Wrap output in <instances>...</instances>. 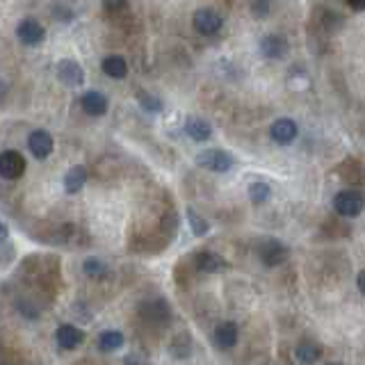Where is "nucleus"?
Masks as SVG:
<instances>
[{
    "instance_id": "obj_1",
    "label": "nucleus",
    "mask_w": 365,
    "mask_h": 365,
    "mask_svg": "<svg viewBox=\"0 0 365 365\" xmlns=\"http://www.w3.org/2000/svg\"><path fill=\"white\" fill-rule=\"evenodd\" d=\"M365 208V197L359 190H342L333 197V210L340 217H356Z\"/></svg>"
},
{
    "instance_id": "obj_2",
    "label": "nucleus",
    "mask_w": 365,
    "mask_h": 365,
    "mask_svg": "<svg viewBox=\"0 0 365 365\" xmlns=\"http://www.w3.org/2000/svg\"><path fill=\"white\" fill-rule=\"evenodd\" d=\"M197 164L201 169L214 171V174H224V171L233 169V157L226 151H219V148H206L197 155Z\"/></svg>"
},
{
    "instance_id": "obj_3",
    "label": "nucleus",
    "mask_w": 365,
    "mask_h": 365,
    "mask_svg": "<svg viewBox=\"0 0 365 365\" xmlns=\"http://www.w3.org/2000/svg\"><path fill=\"white\" fill-rule=\"evenodd\" d=\"M192 25H195V30L199 34H214L221 30V16L210 7H201V10L195 12V16H192Z\"/></svg>"
},
{
    "instance_id": "obj_4",
    "label": "nucleus",
    "mask_w": 365,
    "mask_h": 365,
    "mask_svg": "<svg viewBox=\"0 0 365 365\" xmlns=\"http://www.w3.org/2000/svg\"><path fill=\"white\" fill-rule=\"evenodd\" d=\"M25 174V157L19 151H3L0 153V176L7 181H16Z\"/></svg>"
},
{
    "instance_id": "obj_5",
    "label": "nucleus",
    "mask_w": 365,
    "mask_h": 365,
    "mask_svg": "<svg viewBox=\"0 0 365 365\" xmlns=\"http://www.w3.org/2000/svg\"><path fill=\"white\" fill-rule=\"evenodd\" d=\"M57 78H60L64 85H69V87H80L85 80V74L78 62L62 60V62H57Z\"/></svg>"
},
{
    "instance_id": "obj_6",
    "label": "nucleus",
    "mask_w": 365,
    "mask_h": 365,
    "mask_svg": "<svg viewBox=\"0 0 365 365\" xmlns=\"http://www.w3.org/2000/svg\"><path fill=\"white\" fill-rule=\"evenodd\" d=\"M297 133H299L297 124L292 119H285V117L276 119L274 124L269 126V135H272V140H274L276 144H290V142H295Z\"/></svg>"
},
{
    "instance_id": "obj_7",
    "label": "nucleus",
    "mask_w": 365,
    "mask_h": 365,
    "mask_svg": "<svg viewBox=\"0 0 365 365\" xmlns=\"http://www.w3.org/2000/svg\"><path fill=\"white\" fill-rule=\"evenodd\" d=\"M261 261L267 265V267H276V265L285 263L288 258V249H285L278 240H267L261 245Z\"/></svg>"
},
{
    "instance_id": "obj_8",
    "label": "nucleus",
    "mask_w": 365,
    "mask_h": 365,
    "mask_svg": "<svg viewBox=\"0 0 365 365\" xmlns=\"http://www.w3.org/2000/svg\"><path fill=\"white\" fill-rule=\"evenodd\" d=\"M16 34H19V39L23 41L25 46H37L44 41V27H41V23H37L34 19H25V21H21L19 27H16Z\"/></svg>"
},
{
    "instance_id": "obj_9",
    "label": "nucleus",
    "mask_w": 365,
    "mask_h": 365,
    "mask_svg": "<svg viewBox=\"0 0 365 365\" xmlns=\"http://www.w3.org/2000/svg\"><path fill=\"white\" fill-rule=\"evenodd\" d=\"M82 331L78 327L74 324H62V327H57V333H55V340H57V347H62V349H76L78 345L82 342Z\"/></svg>"
},
{
    "instance_id": "obj_10",
    "label": "nucleus",
    "mask_w": 365,
    "mask_h": 365,
    "mask_svg": "<svg viewBox=\"0 0 365 365\" xmlns=\"http://www.w3.org/2000/svg\"><path fill=\"white\" fill-rule=\"evenodd\" d=\"M214 345L219 349H233L238 345V327L233 324V322H221L214 329Z\"/></svg>"
},
{
    "instance_id": "obj_11",
    "label": "nucleus",
    "mask_w": 365,
    "mask_h": 365,
    "mask_svg": "<svg viewBox=\"0 0 365 365\" xmlns=\"http://www.w3.org/2000/svg\"><path fill=\"white\" fill-rule=\"evenodd\" d=\"M27 146H30L34 157L44 160V157H48L53 153V137L46 131H34L30 135V140H27Z\"/></svg>"
},
{
    "instance_id": "obj_12",
    "label": "nucleus",
    "mask_w": 365,
    "mask_h": 365,
    "mask_svg": "<svg viewBox=\"0 0 365 365\" xmlns=\"http://www.w3.org/2000/svg\"><path fill=\"white\" fill-rule=\"evenodd\" d=\"M261 53L265 57H269V60H281L288 53V41L283 37H278V34H267V37H263L261 41Z\"/></svg>"
},
{
    "instance_id": "obj_13",
    "label": "nucleus",
    "mask_w": 365,
    "mask_h": 365,
    "mask_svg": "<svg viewBox=\"0 0 365 365\" xmlns=\"http://www.w3.org/2000/svg\"><path fill=\"white\" fill-rule=\"evenodd\" d=\"M80 107L89 117H101V114L107 112V98L101 91H87V94L80 98Z\"/></svg>"
},
{
    "instance_id": "obj_14",
    "label": "nucleus",
    "mask_w": 365,
    "mask_h": 365,
    "mask_svg": "<svg viewBox=\"0 0 365 365\" xmlns=\"http://www.w3.org/2000/svg\"><path fill=\"white\" fill-rule=\"evenodd\" d=\"M185 133H188L195 142H208L212 137L210 124L199 117H190L188 121H185Z\"/></svg>"
},
{
    "instance_id": "obj_15",
    "label": "nucleus",
    "mask_w": 365,
    "mask_h": 365,
    "mask_svg": "<svg viewBox=\"0 0 365 365\" xmlns=\"http://www.w3.org/2000/svg\"><path fill=\"white\" fill-rule=\"evenodd\" d=\"M85 183H87V171H85V167H71L67 171V176H64V190L69 192V195H78L82 188H85Z\"/></svg>"
},
{
    "instance_id": "obj_16",
    "label": "nucleus",
    "mask_w": 365,
    "mask_h": 365,
    "mask_svg": "<svg viewBox=\"0 0 365 365\" xmlns=\"http://www.w3.org/2000/svg\"><path fill=\"white\" fill-rule=\"evenodd\" d=\"M195 265L199 272H203V274H212V272H219L224 267V261H221V256L212 254V252H199L195 256Z\"/></svg>"
},
{
    "instance_id": "obj_17",
    "label": "nucleus",
    "mask_w": 365,
    "mask_h": 365,
    "mask_svg": "<svg viewBox=\"0 0 365 365\" xmlns=\"http://www.w3.org/2000/svg\"><path fill=\"white\" fill-rule=\"evenodd\" d=\"M103 74L114 78V80H121V78H126L128 74V64L121 55H110L103 60Z\"/></svg>"
},
{
    "instance_id": "obj_18",
    "label": "nucleus",
    "mask_w": 365,
    "mask_h": 365,
    "mask_svg": "<svg viewBox=\"0 0 365 365\" xmlns=\"http://www.w3.org/2000/svg\"><path fill=\"white\" fill-rule=\"evenodd\" d=\"M124 347V333L121 331H103L98 335V349L105 354L117 352V349Z\"/></svg>"
},
{
    "instance_id": "obj_19",
    "label": "nucleus",
    "mask_w": 365,
    "mask_h": 365,
    "mask_svg": "<svg viewBox=\"0 0 365 365\" xmlns=\"http://www.w3.org/2000/svg\"><path fill=\"white\" fill-rule=\"evenodd\" d=\"M269 197H272V190H269V185H267V183L254 181L252 185H249V199H252V201H254L256 206L267 203V201H269Z\"/></svg>"
},
{
    "instance_id": "obj_20",
    "label": "nucleus",
    "mask_w": 365,
    "mask_h": 365,
    "mask_svg": "<svg viewBox=\"0 0 365 365\" xmlns=\"http://www.w3.org/2000/svg\"><path fill=\"white\" fill-rule=\"evenodd\" d=\"M322 356L320 352V347L318 345H313V342H302L297 349H295V359L299 363H315Z\"/></svg>"
},
{
    "instance_id": "obj_21",
    "label": "nucleus",
    "mask_w": 365,
    "mask_h": 365,
    "mask_svg": "<svg viewBox=\"0 0 365 365\" xmlns=\"http://www.w3.org/2000/svg\"><path fill=\"white\" fill-rule=\"evenodd\" d=\"M188 217H190V226L195 235H206L208 233V221H206L201 214L195 212V210H188Z\"/></svg>"
},
{
    "instance_id": "obj_22",
    "label": "nucleus",
    "mask_w": 365,
    "mask_h": 365,
    "mask_svg": "<svg viewBox=\"0 0 365 365\" xmlns=\"http://www.w3.org/2000/svg\"><path fill=\"white\" fill-rule=\"evenodd\" d=\"M140 103H142V107H144L146 112H160V110H162L160 98H155V96H151V94H142V96H140Z\"/></svg>"
},
{
    "instance_id": "obj_23",
    "label": "nucleus",
    "mask_w": 365,
    "mask_h": 365,
    "mask_svg": "<svg viewBox=\"0 0 365 365\" xmlns=\"http://www.w3.org/2000/svg\"><path fill=\"white\" fill-rule=\"evenodd\" d=\"M85 272H87L91 278H96V276H103L105 267H103V263H98V261H87L85 263Z\"/></svg>"
},
{
    "instance_id": "obj_24",
    "label": "nucleus",
    "mask_w": 365,
    "mask_h": 365,
    "mask_svg": "<svg viewBox=\"0 0 365 365\" xmlns=\"http://www.w3.org/2000/svg\"><path fill=\"white\" fill-rule=\"evenodd\" d=\"M252 12L256 14V16H265V14L269 12V0H254L252 3Z\"/></svg>"
},
{
    "instance_id": "obj_25",
    "label": "nucleus",
    "mask_w": 365,
    "mask_h": 365,
    "mask_svg": "<svg viewBox=\"0 0 365 365\" xmlns=\"http://www.w3.org/2000/svg\"><path fill=\"white\" fill-rule=\"evenodd\" d=\"M103 5H105V10L119 12V10H124V7H126V0H103Z\"/></svg>"
},
{
    "instance_id": "obj_26",
    "label": "nucleus",
    "mask_w": 365,
    "mask_h": 365,
    "mask_svg": "<svg viewBox=\"0 0 365 365\" xmlns=\"http://www.w3.org/2000/svg\"><path fill=\"white\" fill-rule=\"evenodd\" d=\"M347 5L352 7V10H356V12L365 10V0H347Z\"/></svg>"
},
{
    "instance_id": "obj_27",
    "label": "nucleus",
    "mask_w": 365,
    "mask_h": 365,
    "mask_svg": "<svg viewBox=\"0 0 365 365\" xmlns=\"http://www.w3.org/2000/svg\"><path fill=\"white\" fill-rule=\"evenodd\" d=\"M356 285H359V290L365 295V269L359 272V278H356Z\"/></svg>"
},
{
    "instance_id": "obj_28",
    "label": "nucleus",
    "mask_w": 365,
    "mask_h": 365,
    "mask_svg": "<svg viewBox=\"0 0 365 365\" xmlns=\"http://www.w3.org/2000/svg\"><path fill=\"white\" fill-rule=\"evenodd\" d=\"M5 94H7V85H5L3 78H0V101L5 98Z\"/></svg>"
},
{
    "instance_id": "obj_29",
    "label": "nucleus",
    "mask_w": 365,
    "mask_h": 365,
    "mask_svg": "<svg viewBox=\"0 0 365 365\" xmlns=\"http://www.w3.org/2000/svg\"><path fill=\"white\" fill-rule=\"evenodd\" d=\"M3 238H7V228H5V224H0V240Z\"/></svg>"
}]
</instances>
